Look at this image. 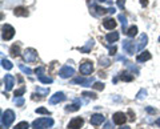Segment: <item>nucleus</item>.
Wrapping results in <instances>:
<instances>
[{
	"mask_svg": "<svg viewBox=\"0 0 160 129\" xmlns=\"http://www.w3.org/2000/svg\"><path fill=\"white\" fill-rule=\"evenodd\" d=\"M53 120L51 117H40L38 120H35L32 122V129H46V128H51L53 125Z\"/></svg>",
	"mask_w": 160,
	"mask_h": 129,
	"instance_id": "1",
	"label": "nucleus"
},
{
	"mask_svg": "<svg viewBox=\"0 0 160 129\" xmlns=\"http://www.w3.org/2000/svg\"><path fill=\"white\" fill-rule=\"evenodd\" d=\"M89 8H91V11H89V12H91L93 16H103V15L111 12V7H109V8L100 7V6H98V4H96V2H93V0L89 3Z\"/></svg>",
	"mask_w": 160,
	"mask_h": 129,
	"instance_id": "2",
	"label": "nucleus"
},
{
	"mask_svg": "<svg viewBox=\"0 0 160 129\" xmlns=\"http://www.w3.org/2000/svg\"><path fill=\"white\" fill-rule=\"evenodd\" d=\"M13 120H15V113L12 109H7L6 112H3V115H2V125L3 127L9 128L11 124L13 122Z\"/></svg>",
	"mask_w": 160,
	"mask_h": 129,
	"instance_id": "3",
	"label": "nucleus"
},
{
	"mask_svg": "<svg viewBox=\"0 0 160 129\" xmlns=\"http://www.w3.org/2000/svg\"><path fill=\"white\" fill-rule=\"evenodd\" d=\"M15 36V28L12 26H9V24H3L2 26V37L3 40H11V39Z\"/></svg>",
	"mask_w": 160,
	"mask_h": 129,
	"instance_id": "4",
	"label": "nucleus"
},
{
	"mask_svg": "<svg viewBox=\"0 0 160 129\" xmlns=\"http://www.w3.org/2000/svg\"><path fill=\"white\" fill-rule=\"evenodd\" d=\"M72 84H79L82 87H92L95 83L93 77H75L71 80Z\"/></svg>",
	"mask_w": 160,
	"mask_h": 129,
	"instance_id": "5",
	"label": "nucleus"
},
{
	"mask_svg": "<svg viewBox=\"0 0 160 129\" xmlns=\"http://www.w3.org/2000/svg\"><path fill=\"white\" fill-rule=\"evenodd\" d=\"M23 59H24V61H27V63L36 61V59H38V51H36V49H33V48H27L26 51L23 52Z\"/></svg>",
	"mask_w": 160,
	"mask_h": 129,
	"instance_id": "6",
	"label": "nucleus"
},
{
	"mask_svg": "<svg viewBox=\"0 0 160 129\" xmlns=\"http://www.w3.org/2000/svg\"><path fill=\"white\" fill-rule=\"evenodd\" d=\"M79 71L82 75H91V73L93 72V63L92 61H84L80 64V68H79Z\"/></svg>",
	"mask_w": 160,
	"mask_h": 129,
	"instance_id": "7",
	"label": "nucleus"
},
{
	"mask_svg": "<svg viewBox=\"0 0 160 129\" xmlns=\"http://www.w3.org/2000/svg\"><path fill=\"white\" fill-rule=\"evenodd\" d=\"M59 75L62 79H69V77H72L75 75V69L72 67H69V65H64L59 71Z\"/></svg>",
	"mask_w": 160,
	"mask_h": 129,
	"instance_id": "8",
	"label": "nucleus"
},
{
	"mask_svg": "<svg viewBox=\"0 0 160 129\" xmlns=\"http://www.w3.org/2000/svg\"><path fill=\"white\" fill-rule=\"evenodd\" d=\"M112 120L116 125H123V124L127 121V116H126V113H123V112H116L112 116Z\"/></svg>",
	"mask_w": 160,
	"mask_h": 129,
	"instance_id": "9",
	"label": "nucleus"
},
{
	"mask_svg": "<svg viewBox=\"0 0 160 129\" xmlns=\"http://www.w3.org/2000/svg\"><path fill=\"white\" fill-rule=\"evenodd\" d=\"M148 44V36H147V33H142L139 36V40H138V47H136V51L139 52H142L144 47H146Z\"/></svg>",
	"mask_w": 160,
	"mask_h": 129,
	"instance_id": "10",
	"label": "nucleus"
},
{
	"mask_svg": "<svg viewBox=\"0 0 160 129\" xmlns=\"http://www.w3.org/2000/svg\"><path fill=\"white\" fill-rule=\"evenodd\" d=\"M66 95H64L63 92H56L53 96L49 97V104H52V105H55V104H59V103H62L66 100Z\"/></svg>",
	"mask_w": 160,
	"mask_h": 129,
	"instance_id": "11",
	"label": "nucleus"
},
{
	"mask_svg": "<svg viewBox=\"0 0 160 129\" xmlns=\"http://www.w3.org/2000/svg\"><path fill=\"white\" fill-rule=\"evenodd\" d=\"M122 47H123L124 52H126L127 55H133L135 51H136V48L133 47V43H132L131 40H123Z\"/></svg>",
	"mask_w": 160,
	"mask_h": 129,
	"instance_id": "12",
	"label": "nucleus"
},
{
	"mask_svg": "<svg viewBox=\"0 0 160 129\" xmlns=\"http://www.w3.org/2000/svg\"><path fill=\"white\" fill-rule=\"evenodd\" d=\"M83 124H84V120L82 117H75L68 122V128L69 129H80L83 127Z\"/></svg>",
	"mask_w": 160,
	"mask_h": 129,
	"instance_id": "13",
	"label": "nucleus"
},
{
	"mask_svg": "<svg viewBox=\"0 0 160 129\" xmlns=\"http://www.w3.org/2000/svg\"><path fill=\"white\" fill-rule=\"evenodd\" d=\"M3 83H4V85H6V91H11V89L13 88L15 85V77L12 75H6L3 79Z\"/></svg>",
	"mask_w": 160,
	"mask_h": 129,
	"instance_id": "14",
	"label": "nucleus"
},
{
	"mask_svg": "<svg viewBox=\"0 0 160 129\" xmlns=\"http://www.w3.org/2000/svg\"><path fill=\"white\" fill-rule=\"evenodd\" d=\"M104 120H106V118H104L102 113H95V115L91 116V120L89 121H91L93 127H98V125H102V122H104Z\"/></svg>",
	"mask_w": 160,
	"mask_h": 129,
	"instance_id": "15",
	"label": "nucleus"
},
{
	"mask_svg": "<svg viewBox=\"0 0 160 129\" xmlns=\"http://www.w3.org/2000/svg\"><path fill=\"white\" fill-rule=\"evenodd\" d=\"M93 45H95V41L91 39V40H88L83 47H79L78 51H79L80 53H89V52H91V49L93 48Z\"/></svg>",
	"mask_w": 160,
	"mask_h": 129,
	"instance_id": "16",
	"label": "nucleus"
},
{
	"mask_svg": "<svg viewBox=\"0 0 160 129\" xmlns=\"http://www.w3.org/2000/svg\"><path fill=\"white\" fill-rule=\"evenodd\" d=\"M103 27L106 29H109V31H111V29H115L116 28V20L112 17H106L103 20Z\"/></svg>",
	"mask_w": 160,
	"mask_h": 129,
	"instance_id": "17",
	"label": "nucleus"
},
{
	"mask_svg": "<svg viewBox=\"0 0 160 129\" xmlns=\"http://www.w3.org/2000/svg\"><path fill=\"white\" fill-rule=\"evenodd\" d=\"M13 15L15 16H19V17H27L29 15V12L26 7H16L13 9Z\"/></svg>",
	"mask_w": 160,
	"mask_h": 129,
	"instance_id": "18",
	"label": "nucleus"
},
{
	"mask_svg": "<svg viewBox=\"0 0 160 129\" xmlns=\"http://www.w3.org/2000/svg\"><path fill=\"white\" fill-rule=\"evenodd\" d=\"M151 53H149L148 51H144V52H142L139 55V56L136 57V60H138V63H144V61H148V60H151Z\"/></svg>",
	"mask_w": 160,
	"mask_h": 129,
	"instance_id": "19",
	"label": "nucleus"
},
{
	"mask_svg": "<svg viewBox=\"0 0 160 129\" xmlns=\"http://www.w3.org/2000/svg\"><path fill=\"white\" fill-rule=\"evenodd\" d=\"M119 32H109L106 35V40L108 43H115V41H118L119 40Z\"/></svg>",
	"mask_w": 160,
	"mask_h": 129,
	"instance_id": "20",
	"label": "nucleus"
},
{
	"mask_svg": "<svg viewBox=\"0 0 160 129\" xmlns=\"http://www.w3.org/2000/svg\"><path fill=\"white\" fill-rule=\"evenodd\" d=\"M119 20H120V23H122V28H123V32H126L127 33V31H128V28H127V26H128V20H127V17H126V15H123V13H120L119 15Z\"/></svg>",
	"mask_w": 160,
	"mask_h": 129,
	"instance_id": "21",
	"label": "nucleus"
},
{
	"mask_svg": "<svg viewBox=\"0 0 160 129\" xmlns=\"http://www.w3.org/2000/svg\"><path fill=\"white\" fill-rule=\"evenodd\" d=\"M120 80H123V81H127V83H129V81H132L133 80V75H131L129 72H123V73H120Z\"/></svg>",
	"mask_w": 160,
	"mask_h": 129,
	"instance_id": "22",
	"label": "nucleus"
},
{
	"mask_svg": "<svg viewBox=\"0 0 160 129\" xmlns=\"http://www.w3.org/2000/svg\"><path fill=\"white\" fill-rule=\"evenodd\" d=\"M9 53H11L13 57H16V56H19V55H22V52H20V45H19V44H13V45L11 47V49H9Z\"/></svg>",
	"mask_w": 160,
	"mask_h": 129,
	"instance_id": "23",
	"label": "nucleus"
},
{
	"mask_svg": "<svg viewBox=\"0 0 160 129\" xmlns=\"http://www.w3.org/2000/svg\"><path fill=\"white\" fill-rule=\"evenodd\" d=\"M80 109V104H71V105H67L66 108H64V111L71 113V112H78Z\"/></svg>",
	"mask_w": 160,
	"mask_h": 129,
	"instance_id": "24",
	"label": "nucleus"
},
{
	"mask_svg": "<svg viewBox=\"0 0 160 129\" xmlns=\"http://www.w3.org/2000/svg\"><path fill=\"white\" fill-rule=\"evenodd\" d=\"M2 67L4 69H7V71H11V69L13 68V64L9 61V60H6V59H2Z\"/></svg>",
	"mask_w": 160,
	"mask_h": 129,
	"instance_id": "25",
	"label": "nucleus"
},
{
	"mask_svg": "<svg viewBox=\"0 0 160 129\" xmlns=\"http://www.w3.org/2000/svg\"><path fill=\"white\" fill-rule=\"evenodd\" d=\"M109 64H111V61H109L108 57H100V59H99V65H100V67L107 68V67H109Z\"/></svg>",
	"mask_w": 160,
	"mask_h": 129,
	"instance_id": "26",
	"label": "nucleus"
},
{
	"mask_svg": "<svg viewBox=\"0 0 160 129\" xmlns=\"http://www.w3.org/2000/svg\"><path fill=\"white\" fill-rule=\"evenodd\" d=\"M127 35H128V37H135L138 35V27L136 26H131L128 28Z\"/></svg>",
	"mask_w": 160,
	"mask_h": 129,
	"instance_id": "27",
	"label": "nucleus"
},
{
	"mask_svg": "<svg viewBox=\"0 0 160 129\" xmlns=\"http://www.w3.org/2000/svg\"><path fill=\"white\" fill-rule=\"evenodd\" d=\"M19 69H20V71H22L23 73H26L27 76H31V75H32V69L28 68V67H26V65H23V64H19Z\"/></svg>",
	"mask_w": 160,
	"mask_h": 129,
	"instance_id": "28",
	"label": "nucleus"
},
{
	"mask_svg": "<svg viewBox=\"0 0 160 129\" xmlns=\"http://www.w3.org/2000/svg\"><path fill=\"white\" fill-rule=\"evenodd\" d=\"M39 81L42 83V84H52V77H49V76H44V75H42V76H39Z\"/></svg>",
	"mask_w": 160,
	"mask_h": 129,
	"instance_id": "29",
	"label": "nucleus"
},
{
	"mask_svg": "<svg viewBox=\"0 0 160 129\" xmlns=\"http://www.w3.org/2000/svg\"><path fill=\"white\" fill-rule=\"evenodd\" d=\"M126 67L128 68V69H131L132 72H135V75H139V72H140V69L135 65V64H132V63H129V61H127L126 63Z\"/></svg>",
	"mask_w": 160,
	"mask_h": 129,
	"instance_id": "30",
	"label": "nucleus"
},
{
	"mask_svg": "<svg viewBox=\"0 0 160 129\" xmlns=\"http://www.w3.org/2000/svg\"><path fill=\"white\" fill-rule=\"evenodd\" d=\"M28 128H29V124L27 121H22L13 127V129H28Z\"/></svg>",
	"mask_w": 160,
	"mask_h": 129,
	"instance_id": "31",
	"label": "nucleus"
},
{
	"mask_svg": "<svg viewBox=\"0 0 160 129\" xmlns=\"http://www.w3.org/2000/svg\"><path fill=\"white\" fill-rule=\"evenodd\" d=\"M13 103L16 104V107H23V105H24V97H23V96L15 97V98H13Z\"/></svg>",
	"mask_w": 160,
	"mask_h": 129,
	"instance_id": "32",
	"label": "nucleus"
},
{
	"mask_svg": "<svg viewBox=\"0 0 160 129\" xmlns=\"http://www.w3.org/2000/svg\"><path fill=\"white\" fill-rule=\"evenodd\" d=\"M146 96H147V91H146V89H140L139 93L136 95V98H138V100H143V98H146Z\"/></svg>",
	"mask_w": 160,
	"mask_h": 129,
	"instance_id": "33",
	"label": "nucleus"
},
{
	"mask_svg": "<svg viewBox=\"0 0 160 129\" xmlns=\"http://www.w3.org/2000/svg\"><path fill=\"white\" fill-rule=\"evenodd\" d=\"M35 112H36V113H39V115H51V112H49L48 111V109H46V108H38L36 109V111H35Z\"/></svg>",
	"mask_w": 160,
	"mask_h": 129,
	"instance_id": "34",
	"label": "nucleus"
},
{
	"mask_svg": "<svg viewBox=\"0 0 160 129\" xmlns=\"http://www.w3.org/2000/svg\"><path fill=\"white\" fill-rule=\"evenodd\" d=\"M92 88L93 89H98V91H103V89H104V84L103 83H99V81H95Z\"/></svg>",
	"mask_w": 160,
	"mask_h": 129,
	"instance_id": "35",
	"label": "nucleus"
},
{
	"mask_svg": "<svg viewBox=\"0 0 160 129\" xmlns=\"http://www.w3.org/2000/svg\"><path fill=\"white\" fill-rule=\"evenodd\" d=\"M24 92H26V87H22V88H19L15 91V97H19V96H23L24 95Z\"/></svg>",
	"mask_w": 160,
	"mask_h": 129,
	"instance_id": "36",
	"label": "nucleus"
},
{
	"mask_svg": "<svg viewBox=\"0 0 160 129\" xmlns=\"http://www.w3.org/2000/svg\"><path fill=\"white\" fill-rule=\"evenodd\" d=\"M83 96L84 97H89V98H92V100H96L98 98L96 93H92V92H83Z\"/></svg>",
	"mask_w": 160,
	"mask_h": 129,
	"instance_id": "37",
	"label": "nucleus"
},
{
	"mask_svg": "<svg viewBox=\"0 0 160 129\" xmlns=\"http://www.w3.org/2000/svg\"><path fill=\"white\" fill-rule=\"evenodd\" d=\"M36 92H39L40 95H43V96H46V95H48V92H49V89L47 88V89H43V88H36Z\"/></svg>",
	"mask_w": 160,
	"mask_h": 129,
	"instance_id": "38",
	"label": "nucleus"
},
{
	"mask_svg": "<svg viewBox=\"0 0 160 129\" xmlns=\"http://www.w3.org/2000/svg\"><path fill=\"white\" fill-rule=\"evenodd\" d=\"M44 69H46V68H44V67H39V68H36V71H35V72H36V75H38V77L43 75V73H44Z\"/></svg>",
	"mask_w": 160,
	"mask_h": 129,
	"instance_id": "39",
	"label": "nucleus"
},
{
	"mask_svg": "<svg viewBox=\"0 0 160 129\" xmlns=\"http://www.w3.org/2000/svg\"><path fill=\"white\" fill-rule=\"evenodd\" d=\"M116 2H118V7L120 9H123L124 6H126V0H116Z\"/></svg>",
	"mask_w": 160,
	"mask_h": 129,
	"instance_id": "40",
	"label": "nucleus"
},
{
	"mask_svg": "<svg viewBox=\"0 0 160 129\" xmlns=\"http://www.w3.org/2000/svg\"><path fill=\"white\" fill-rule=\"evenodd\" d=\"M115 53H116V47H111V48H109V55H115Z\"/></svg>",
	"mask_w": 160,
	"mask_h": 129,
	"instance_id": "41",
	"label": "nucleus"
},
{
	"mask_svg": "<svg viewBox=\"0 0 160 129\" xmlns=\"http://www.w3.org/2000/svg\"><path fill=\"white\" fill-rule=\"evenodd\" d=\"M146 111H147L148 113H155V112H156V111H155L153 108H151V107H147V108H146Z\"/></svg>",
	"mask_w": 160,
	"mask_h": 129,
	"instance_id": "42",
	"label": "nucleus"
},
{
	"mask_svg": "<svg viewBox=\"0 0 160 129\" xmlns=\"http://www.w3.org/2000/svg\"><path fill=\"white\" fill-rule=\"evenodd\" d=\"M140 4H142L143 7H147L148 6V2H147V0H140Z\"/></svg>",
	"mask_w": 160,
	"mask_h": 129,
	"instance_id": "43",
	"label": "nucleus"
},
{
	"mask_svg": "<svg viewBox=\"0 0 160 129\" xmlns=\"http://www.w3.org/2000/svg\"><path fill=\"white\" fill-rule=\"evenodd\" d=\"M128 113H129V116H131V120L133 121V120H135V115L132 113V111H128Z\"/></svg>",
	"mask_w": 160,
	"mask_h": 129,
	"instance_id": "44",
	"label": "nucleus"
},
{
	"mask_svg": "<svg viewBox=\"0 0 160 129\" xmlns=\"http://www.w3.org/2000/svg\"><path fill=\"white\" fill-rule=\"evenodd\" d=\"M98 2L99 3H111L112 0H98Z\"/></svg>",
	"mask_w": 160,
	"mask_h": 129,
	"instance_id": "45",
	"label": "nucleus"
},
{
	"mask_svg": "<svg viewBox=\"0 0 160 129\" xmlns=\"http://www.w3.org/2000/svg\"><path fill=\"white\" fill-rule=\"evenodd\" d=\"M106 129H113V128L111 127V122H107V124H106Z\"/></svg>",
	"mask_w": 160,
	"mask_h": 129,
	"instance_id": "46",
	"label": "nucleus"
},
{
	"mask_svg": "<svg viewBox=\"0 0 160 129\" xmlns=\"http://www.w3.org/2000/svg\"><path fill=\"white\" fill-rule=\"evenodd\" d=\"M155 125H156V127H159V128H160V117L158 118L156 121H155Z\"/></svg>",
	"mask_w": 160,
	"mask_h": 129,
	"instance_id": "47",
	"label": "nucleus"
},
{
	"mask_svg": "<svg viewBox=\"0 0 160 129\" xmlns=\"http://www.w3.org/2000/svg\"><path fill=\"white\" fill-rule=\"evenodd\" d=\"M120 129H131V127H123V128H120Z\"/></svg>",
	"mask_w": 160,
	"mask_h": 129,
	"instance_id": "48",
	"label": "nucleus"
},
{
	"mask_svg": "<svg viewBox=\"0 0 160 129\" xmlns=\"http://www.w3.org/2000/svg\"><path fill=\"white\" fill-rule=\"evenodd\" d=\"M159 43H160V37H159Z\"/></svg>",
	"mask_w": 160,
	"mask_h": 129,
	"instance_id": "49",
	"label": "nucleus"
}]
</instances>
